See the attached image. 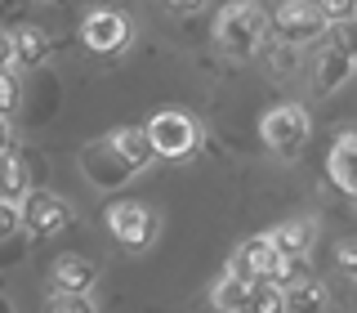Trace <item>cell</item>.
I'll return each mask as SVG.
<instances>
[{
	"label": "cell",
	"instance_id": "1",
	"mask_svg": "<svg viewBox=\"0 0 357 313\" xmlns=\"http://www.w3.org/2000/svg\"><path fill=\"white\" fill-rule=\"evenodd\" d=\"M215 41H219L223 54H232V59L259 54L264 41H268V9L259 0H232L215 22Z\"/></svg>",
	"mask_w": 357,
	"mask_h": 313
},
{
	"label": "cell",
	"instance_id": "2",
	"mask_svg": "<svg viewBox=\"0 0 357 313\" xmlns=\"http://www.w3.org/2000/svg\"><path fill=\"white\" fill-rule=\"evenodd\" d=\"M143 130H148L152 152L165 156V161H183V156H192V152L201 148V126L188 117V112H174V108L156 112V117H152Z\"/></svg>",
	"mask_w": 357,
	"mask_h": 313
},
{
	"label": "cell",
	"instance_id": "3",
	"mask_svg": "<svg viewBox=\"0 0 357 313\" xmlns=\"http://www.w3.org/2000/svg\"><path fill=\"white\" fill-rule=\"evenodd\" d=\"M67 219H72L67 201L59 193H50V188H27V193L18 197V228L27 233L31 242H45V238H54V233H63Z\"/></svg>",
	"mask_w": 357,
	"mask_h": 313
},
{
	"label": "cell",
	"instance_id": "4",
	"mask_svg": "<svg viewBox=\"0 0 357 313\" xmlns=\"http://www.w3.org/2000/svg\"><path fill=\"white\" fill-rule=\"evenodd\" d=\"M331 22L321 18L317 0H282V5L268 14V31L286 45H308V41H321Z\"/></svg>",
	"mask_w": 357,
	"mask_h": 313
},
{
	"label": "cell",
	"instance_id": "5",
	"mask_svg": "<svg viewBox=\"0 0 357 313\" xmlns=\"http://www.w3.org/2000/svg\"><path fill=\"white\" fill-rule=\"evenodd\" d=\"M308 130H312L308 126V112L299 108V103H277L264 117V126H259L264 143L277 156H299V152H304V143H308Z\"/></svg>",
	"mask_w": 357,
	"mask_h": 313
},
{
	"label": "cell",
	"instance_id": "6",
	"mask_svg": "<svg viewBox=\"0 0 357 313\" xmlns=\"http://www.w3.org/2000/svg\"><path fill=\"white\" fill-rule=\"evenodd\" d=\"M107 228H112V238L126 246V251H148V246L156 242L161 219H156V210L143 206V201H116V206L107 210Z\"/></svg>",
	"mask_w": 357,
	"mask_h": 313
},
{
	"label": "cell",
	"instance_id": "7",
	"mask_svg": "<svg viewBox=\"0 0 357 313\" xmlns=\"http://www.w3.org/2000/svg\"><path fill=\"white\" fill-rule=\"evenodd\" d=\"M81 170H85V179L94 188H103V193H112V188H121V184H130L134 175V166L121 156L116 148H112V139H98V143H85L81 148Z\"/></svg>",
	"mask_w": 357,
	"mask_h": 313
},
{
	"label": "cell",
	"instance_id": "8",
	"mask_svg": "<svg viewBox=\"0 0 357 313\" xmlns=\"http://www.w3.org/2000/svg\"><path fill=\"white\" fill-rule=\"evenodd\" d=\"M81 41L94 54H121L130 45V18L121 9H94L81 22Z\"/></svg>",
	"mask_w": 357,
	"mask_h": 313
},
{
	"label": "cell",
	"instance_id": "9",
	"mask_svg": "<svg viewBox=\"0 0 357 313\" xmlns=\"http://www.w3.org/2000/svg\"><path fill=\"white\" fill-rule=\"evenodd\" d=\"M353 54L349 50H340V45H326V54H321V59H317V72H312V89H317V99L321 94H335V89H340L344 81H349V76H353Z\"/></svg>",
	"mask_w": 357,
	"mask_h": 313
},
{
	"label": "cell",
	"instance_id": "10",
	"mask_svg": "<svg viewBox=\"0 0 357 313\" xmlns=\"http://www.w3.org/2000/svg\"><path fill=\"white\" fill-rule=\"evenodd\" d=\"M312 242H317V224L312 219H286L268 233V246H273L277 255H308Z\"/></svg>",
	"mask_w": 357,
	"mask_h": 313
},
{
	"label": "cell",
	"instance_id": "11",
	"mask_svg": "<svg viewBox=\"0 0 357 313\" xmlns=\"http://www.w3.org/2000/svg\"><path fill=\"white\" fill-rule=\"evenodd\" d=\"M9 50H14V72H36L50 59V41L40 27H18L9 31Z\"/></svg>",
	"mask_w": 357,
	"mask_h": 313
},
{
	"label": "cell",
	"instance_id": "12",
	"mask_svg": "<svg viewBox=\"0 0 357 313\" xmlns=\"http://www.w3.org/2000/svg\"><path fill=\"white\" fill-rule=\"evenodd\" d=\"M50 282H54V291H89L98 282V268H94V260H85V255H59Z\"/></svg>",
	"mask_w": 357,
	"mask_h": 313
},
{
	"label": "cell",
	"instance_id": "13",
	"mask_svg": "<svg viewBox=\"0 0 357 313\" xmlns=\"http://www.w3.org/2000/svg\"><path fill=\"white\" fill-rule=\"evenodd\" d=\"M286 296V313H326L331 291L317 282V277H295L290 286H282Z\"/></svg>",
	"mask_w": 357,
	"mask_h": 313
},
{
	"label": "cell",
	"instance_id": "14",
	"mask_svg": "<svg viewBox=\"0 0 357 313\" xmlns=\"http://www.w3.org/2000/svg\"><path fill=\"white\" fill-rule=\"evenodd\" d=\"M112 139V148H116L126 161L134 166V170H148V166L156 161V152H152V143H148V130L143 126H121V130H112L107 134Z\"/></svg>",
	"mask_w": 357,
	"mask_h": 313
},
{
	"label": "cell",
	"instance_id": "15",
	"mask_svg": "<svg viewBox=\"0 0 357 313\" xmlns=\"http://www.w3.org/2000/svg\"><path fill=\"white\" fill-rule=\"evenodd\" d=\"M331 179L344 188L349 197H357V134H340L331 148Z\"/></svg>",
	"mask_w": 357,
	"mask_h": 313
},
{
	"label": "cell",
	"instance_id": "16",
	"mask_svg": "<svg viewBox=\"0 0 357 313\" xmlns=\"http://www.w3.org/2000/svg\"><path fill=\"white\" fill-rule=\"evenodd\" d=\"M268 255H273V246H268V238H250L245 246H237V251H232V260H228V273H232V277H241V282H259V273H264Z\"/></svg>",
	"mask_w": 357,
	"mask_h": 313
},
{
	"label": "cell",
	"instance_id": "17",
	"mask_svg": "<svg viewBox=\"0 0 357 313\" xmlns=\"http://www.w3.org/2000/svg\"><path fill=\"white\" fill-rule=\"evenodd\" d=\"M245 296H250V282L223 273L215 286H210V309L215 313H245Z\"/></svg>",
	"mask_w": 357,
	"mask_h": 313
},
{
	"label": "cell",
	"instance_id": "18",
	"mask_svg": "<svg viewBox=\"0 0 357 313\" xmlns=\"http://www.w3.org/2000/svg\"><path fill=\"white\" fill-rule=\"evenodd\" d=\"M27 193V166H22V156L5 152L0 156V201H18Z\"/></svg>",
	"mask_w": 357,
	"mask_h": 313
},
{
	"label": "cell",
	"instance_id": "19",
	"mask_svg": "<svg viewBox=\"0 0 357 313\" xmlns=\"http://www.w3.org/2000/svg\"><path fill=\"white\" fill-rule=\"evenodd\" d=\"M245 313H286V296L277 282H250L245 296Z\"/></svg>",
	"mask_w": 357,
	"mask_h": 313
},
{
	"label": "cell",
	"instance_id": "20",
	"mask_svg": "<svg viewBox=\"0 0 357 313\" xmlns=\"http://www.w3.org/2000/svg\"><path fill=\"white\" fill-rule=\"evenodd\" d=\"M268 72L273 76H295L299 72V45H286V41L268 45Z\"/></svg>",
	"mask_w": 357,
	"mask_h": 313
},
{
	"label": "cell",
	"instance_id": "21",
	"mask_svg": "<svg viewBox=\"0 0 357 313\" xmlns=\"http://www.w3.org/2000/svg\"><path fill=\"white\" fill-rule=\"evenodd\" d=\"M50 313H98L89 291H54L50 296Z\"/></svg>",
	"mask_w": 357,
	"mask_h": 313
},
{
	"label": "cell",
	"instance_id": "22",
	"mask_svg": "<svg viewBox=\"0 0 357 313\" xmlns=\"http://www.w3.org/2000/svg\"><path fill=\"white\" fill-rule=\"evenodd\" d=\"M317 9H321V18H326V22L357 18V0H317Z\"/></svg>",
	"mask_w": 357,
	"mask_h": 313
},
{
	"label": "cell",
	"instance_id": "23",
	"mask_svg": "<svg viewBox=\"0 0 357 313\" xmlns=\"http://www.w3.org/2000/svg\"><path fill=\"white\" fill-rule=\"evenodd\" d=\"M18 108V76L14 72H0V112H14Z\"/></svg>",
	"mask_w": 357,
	"mask_h": 313
},
{
	"label": "cell",
	"instance_id": "24",
	"mask_svg": "<svg viewBox=\"0 0 357 313\" xmlns=\"http://www.w3.org/2000/svg\"><path fill=\"white\" fill-rule=\"evenodd\" d=\"M18 233V201H0V242Z\"/></svg>",
	"mask_w": 357,
	"mask_h": 313
},
{
	"label": "cell",
	"instance_id": "25",
	"mask_svg": "<svg viewBox=\"0 0 357 313\" xmlns=\"http://www.w3.org/2000/svg\"><path fill=\"white\" fill-rule=\"evenodd\" d=\"M340 268H344V273H357V242L340 246Z\"/></svg>",
	"mask_w": 357,
	"mask_h": 313
},
{
	"label": "cell",
	"instance_id": "26",
	"mask_svg": "<svg viewBox=\"0 0 357 313\" xmlns=\"http://www.w3.org/2000/svg\"><path fill=\"white\" fill-rule=\"evenodd\" d=\"M0 72H14V50H9V31H0Z\"/></svg>",
	"mask_w": 357,
	"mask_h": 313
},
{
	"label": "cell",
	"instance_id": "27",
	"mask_svg": "<svg viewBox=\"0 0 357 313\" xmlns=\"http://www.w3.org/2000/svg\"><path fill=\"white\" fill-rule=\"evenodd\" d=\"M5 152H14V130H9V117L0 112V156Z\"/></svg>",
	"mask_w": 357,
	"mask_h": 313
},
{
	"label": "cell",
	"instance_id": "28",
	"mask_svg": "<svg viewBox=\"0 0 357 313\" xmlns=\"http://www.w3.org/2000/svg\"><path fill=\"white\" fill-rule=\"evenodd\" d=\"M165 5H170V9H178V14H192V9H201L206 0H165Z\"/></svg>",
	"mask_w": 357,
	"mask_h": 313
}]
</instances>
